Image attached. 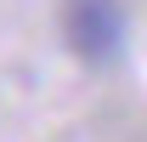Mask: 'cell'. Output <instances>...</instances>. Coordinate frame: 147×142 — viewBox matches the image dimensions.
<instances>
[{
    "mask_svg": "<svg viewBox=\"0 0 147 142\" xmlns=\"http://www.w3.org/2000/svg\"><path fill=\"white\" fill-rule=\"evenodd\" d=\"M62 29H68V46L85 57V63H108V57H119V46H125V12H119L113 0H68Z\"/></svg>",
    "mask_w": 147,
    "mask_h": 142,
    "instance_id": "1",
    "label": "cell"
}]
</instances>
